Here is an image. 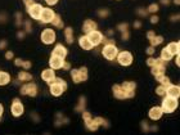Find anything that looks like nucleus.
<instances>
[{"label": "nucleus", "mask_w": 180, "mask_h": 135, "mask_svg": "<svg viewBox=\"0 0 180 135\" xmlns=\"http://www.w3.org/2000/svg\"><path fill=\"white\" fill-rule=\"evenodd\" d=\"M79 44H80V47L82 48V49H85V50H90V49L93 48V44H91V42L89 41V39H87L86 36L80 37Z\"/></svg>", "instance_id": "obj_18"}, {"label": "nucleus", "mask_w": 180, "mask_h": 135, "mask_svg": "<svg viewBox=\"0 0 180 135\" xmlns=\"http://www.w3.org/2000/svg\"><path fill=\"white\" fill-rule=\"evenodd\" d=\"M53 55H55V57H59V58H65V57L67 55V49L65 47H62L61 44L57 45V47L54 48V50H53Z\"/></svg>", "instance_id": "obj_16"}, {"label": "nucleus", "mask_w": 180, "mask_h": 135, "mask_svg": "<svg viewBox=\"0 0 180 135\" xmlns=\"http://www.w3.org/2000/svg\"><path fill=\"white\" fill-rule=\"evenodd\" d=\"M71 77H72V79H73V81H75L76 84L81 83L80 75H79V70H72V71H71Z\"/></svg>", "instance_id": "obj_25"}, {"label": "nucleus", "mask_w": 180, "mask_h": 135, "mask_svg": "<svg viewBox=\"0 0 180 135\" xmlns=\"http://www.w3.org/2000/svg\"><path fill=\"white\" fill-rule=\"evenodd\" d=\"M4 47H5V42H4V41H3V42H1V44H0V48H4Z\"/></svg>", "instance_id": "obj_43"}, {"label": "nucleus", "mask_w": 180, "mask_h": 135, "mask_svg": "<svg viewBox=\"0 0 180 135\" xmlns=\"http://www.w3.org/2000/svg\"><path fill=\"white\" fill-rule=\"evenodd\" d=\"M63 91H65V89L62 88V85H59L58 83H53L50 84V93L53 94V95H55V97H58V95H61Z\"/></svg>", "instance_id": "obj_14"}, {"label": "nucleus", "mask_w": 180, "mask_h": 135, "mask_svg": "<svg viewBox=\"0 0 180 135\" xmlns=\"http://www.w3.org/2000/svg\"><path fill=\"white\" fill-rule=\"evenodd\" d=\"M117 52H118L117 48H116L113 44H107L103 48V55L107 59H109V61H112V59H115L116 57H117V54H118Z\"/></svg>", "instance_id": "obj_2"}, {"label": "nucleus", "mask_w": 180, "mask_h": 135, "mask_svg": "<svg viewBox=\"0 0 180 135\" xmlns=\"http://www.w3.org/2000/svg\"><path fill=\"white\" fill-rule=\"evenodd\" d=\"M156 77H157V80L162 84V86H164V88H167L169 85H170V80H169L167 77L165 76V73H164V75H157Z\"/></svg>", "instance_id": "obj_21"}, {"label": "nucleus", "mask_w": 180, "mask_h": 135, "mask_svg": "<svg viewBox=\"0 0 180 135\" xmlns=\"http://www.w3.org/2000/svg\"><path fill=\"white\" fill-rule=\"evenodd\" d=\"M79 75H80V79L81 81H85L87 79V70L85 68V67H82V68L79 70Z\"/></svg>", "instance_id": "obj_29"}, {"label": "nucleus", "mask_w": 180, "mask_h": 135, "mask_svg": "<svg viewBox=\"0 0 180 135\" xmlns=\"http://www.w3.org/2000/svg\"><path fill=\"white\" fill-rule=\"evenodd\" d=\"M54 12H53L52 9H49V8H45L43 9V12H41V16H40V19H41V22H44V23H48V22H52L53 18H54Z\"/></svg>", "instance_id": "obj_9"}, {"label": "nucleus", "mask_w": 180, "mask_h": 135, "mask_svg": "<svg viewBox=\"0 0 180 135\" xmlns=\"http://www.w3.org/2000/svg\"><path fill=\"white\" fill-rule=\"evenodd\" d=\"M162 3H164V4H167V0H162Z\"/></svg>", "instance_id": "obj_46"}, {"label": "nucleus", "mask_w": 180, "mask_h": 135, "mask_svg": "<svg viewBox=\"0 0 180 135\" xmlns=\"http://www.w3.org/2000/svg\"><path fill=\"white\" fill-rule=\"evenodd\" d=\"M63 68H70V65H68V63H63Z\"/></svg>", "instance_id": "obj_41"}, {"label": "nucleus", "mask_w": 180, "mask_h": 135, "mask_svg": "<svg viewBox=\"0 0 180 135\" xmlns=\"http://www.w3.org/2000/svg\"><path fill=\"white\" fill-rule=\"evenodd\" d=\"M148 10H149V12H152V13H156L157 10H158V5L157 4H151L149 8H148Z\"/></svg>", "instance_id": "obj_31"}, {"label": "nucleus", "mask_w": 180, "mask_h": 135, "mask_svg": "<svg viewBox=\"0 0 180 135\" xmlns=\"http://www.w3.org/2000/svg\"><path fill=\"white\" fill-rule=\"evenodd\" d=\"M153 52H154V48H153V47H149V48L147 49V53H148V54H153Z\"/></svg>", "instance_id": "obj_36"}, {"label": "nucleus", "mask_w": 180, "mask_h": 135, "mask_svg": "<svg viewBox=\"0 0 180 135\" xmlns=\"http://www.w3.org/2000/svg\"><path fill=\"white\" fill-rule=\"evenodd\" d=\"M5 57H6V59H12V58H13V53H12V52H6Z\"/></svg>", "instance_id": "obj_34"}, {"label": "nucleus", "mask_w": 180, "mask_h": 135, "mask_svg": "<svg viewBox=\"0 0 180 135\" xmlns=\"http://www.w3.org/2000/svg\"><path fill=\"white\" fill-rule=\"evenodd\" d=\"M16 66H22V61L21 59H16Z\"/></svg>", "instance_id": "obj_40"}, {"label": "nucleus", "mask_w": 180, "mask_h": 135, "mask_svg": "<svg viewBox=\"0 0 180 135\" xmlns=\"http://www.w3.org/2000/svg\"><path fill=\"white\" fill-rule=\"evenodd\" d=\"M156 91H157L158 95H164V94H166V88H164V86L161 85V86H158V88L156 89Z\"/></svg>", "instance_id": "obj_30"}, {"label": "nucleus", "mask_w": 180, "mask_h": 135, "mask_svg": "<svg viewBox=\"0 0 180 135\" xmlns=\"http://www.w3.org/2000/svg\"><path fill=\"white\" fill-rule=\"evenodd\" d=\"M172 58V54L170 52L167 50V49H164L161 53V59L162 61H165V62H167V61H170V59Z\"/></svg>", "instance_id": "obj_23"}, {"label": "nucleus", "mask_w": 180, "mask_h": 135, "mask_svg": "<svg viewBox=\"0 0 180 135\" xmlns=\"http://www.w3.org/2000/svg\"><path fill=\"white\" fill-rule=\"evenodd\" d=\"M166 94L169 95V97H171V98H176L178 99L179 98V95H180V89L178 85H169L167 89H166Z\"/></svg>", "instance_id": "obj_10"}, {"label": "nucleus", "mask_w": 180, "mask_h": 135, "mask_svg": "<svg viewBox=\"0 0 180 135\" xmlns=\"http://www.w3.org/2000/svg\"><path fill=\"white\" fill-rule=\"evenodd\" d=\"M162 40H164V39H162V36H156V35H154V36L151 39V44H152V47H156V45L161 44Z\"/></svg>", "instance_id": "obj_28"}, {"label": "nucleus", "mask_w": 180, "mask_h": 135, "mask_svg": "<svg viewBox=\"0 0 180 135\" xmlns=\"http://www.w3.org/2000/svg\"><path fill=\"white\" fill-rule=\"evenodd\" d=\"M12 113L14 117H19L23 113V106L21 104L19 99L16 98L14 101H13V104H12Z\"/></svg>", "instance_id": "obj_8"}, {"label": "nucleus", "mask_w": 180, "mask_h": 135, "mask_svg": "<svg viewBox=\"0 0 180 135\" xmlns=\"http://www.w3.org/2000/svg\"><path fill=\"white\" fill-rule=\"evenodd\" d=\"M113 93H115V95L118 99L128 98V93H126V90L121 86V85H115V86H113Z\"/></svg>", "instance_id": "obj_12"}, {"label": "nucleus", "mask_w": 180, "mask_h": 135, "mask_svg": "<svg viewBox=\"0 0 180 135\" xmlns=\"http://www.w3.org/2000/svg\"><path fill=\"white\" fill-rule=\"evenodd\" d=\"M121 86L125 89L126 90V93H128V98H131V97H134V90H135V86L136 85L134 84V83H130V81H126V83H123Z\"/></svg>", "instance_id": "obj_11"}, {"label": "nucleus", "mask_w": 180, "mask_h": 135, "mask_svg": "<svg viewBox=\"0 0 180 135\" xmlns=\"http://www.w3.org/2000/svg\"><path fill=\"white\" fill-rule=\"evenodd\" d=\"M41 79H43L44 81H47V83L50 84L53 80L55 79V73L53 70H45L43 73H41Z\"/></svg>", "instance_id": "obj_15"}, {"label": "nucleus", "mask_w": 180, "mask_h": 135, "mask_svg": "<svg viewBox=\"0 0 180 135\" xmlns=\"http://www.w3.org/2000/svg\"><path fill=\"white\" fill-rule=\"evenodd\" d=\"M176 65H178V66L180 65V63H179V55H178V57H176Z\"/></svg>", "instance_id": "obj_44"}, {"label": "nucleus", "mask_w": 180, "mask_h": 135, "mask_svg": "<svg viewBox=\"0 0 180 135\" xmlns=\"http://www.w3.org/2000/svg\"><path fill=\"white\" fill-rule=\"evenodd\" d=\"M148 66H152V67H153L154 66V63H156V59H154V58H149V59H148Z\"/></svg>", "instance_id": "obj_33"}, {"label": "nucleus", "mask_w": 180, "mask_h": 135, "mask_svg": "<svg viewBox=\"0 0 180 135\" xmlns=\"http://www.w3.org/2000/svg\"><path fill=\"white\" fill-rule=\"evenodd\" d=\"M18 79L22 80V81H30L31 79H32V76H31L30 73H27V72H19Z\"/></svg>", "instance_id": "obj_27"}, {"label": "nucleus", "mask_w": 180, "mask_h": 135, "mask_svg": "<svg viewBox=\"0 0 180 135\" xmlns=\"http://www.w3.org/2000/svg\"><path fill=\"white\" fill-rule=\"evenodd\" d=\"M87 39H89V41L93 44V47H95V45L100 44L102 40H103V36H102V34L99 32V31H90V32H87Z\"/></svg>", "instance_id": "obj_4"}, {"label": "nucleus", "mask_w": 180, "mask_h": 135, "mask_svg": "<svg viewBox=\"0 0 180 135\" xmlns=\"http://www.w3.org/2000/svg\"><path fill=\"white\" fill-rule=\"evenodd\" d=\"M151 22H152V23H157V22H158V18H157V17H152V18H151Z\"/></svg>", "instance_id": "obj_38"}, {"label": "nucleus", "mask_w": 180, "mask_h": 135, "mask_svg": "<svg viewBox=\"0 0 180 135\" xmlns=\"http://www.w3.org/2000/svg\"><path fill=\"white\" fill-rule=\"evenodd\" d=\"M84 31L85 32H90V31H94L95 28H97V23L93 22V21H86L85 23H84Z\"/></svg>", "instance_id": "obj_19"}, {"label": "nucleus", "mask_w": 180, "mask_h": 135, "mask_svg": "<svg viewBox=\"0 0 180 135\" xmlns=\"http://www.w3.org/2000/svg\"><path fill=\"white\" fill-rule=\"evenodd\" d=\"M52 23L54 24L55 27H58V28H62L63 27V22L61 21V17H59V16H54V18H53Z\"/></svg>", "instance_id": "obj_26"}, {"label": "nucleus", "mask_w": 180, "mask_h": 135, "mask_svg": "<svg viewBox=\"0 0 180 135\" xmlns=\"http://www.w3.org/2000/svg\"><path fill=\"white\" fill-rule=\"evenodd\" d=\"M22 66L24 68H29V67H31V62H22Z\"/></svg>", "instance_id": "obj_35"}, {"label": "nucleus", "mask_w": 180, "mask_h": 135, "mask_svg": "<svg viewBox=\"0 0 180 135\" xmlns=\"http://www.w3.org/2000/svg\"><path fill=\"white\" fill-rule=\"evenodd\" d=\"M117 59H118L120 65L129 66V65H131V62H133V55L130 54L129 52H121L120 54H117Z\"/></svg>", "instance_id": "obj_5"}, {"label": "nucleus", "mask_w": 180, "mask_h": 135, "mask_svg": "<svg viewBox=\"0 0 180 135\" xmlns=\"http://www.w3.org/2000/svg\"><path fill=\"white\" fill-rule=\"evenodd\" d=\"M162 113H164V111H162L161 107H154L149 111V117L152 120H158V118H161Z\"/></svg>", "instance_id": "obj_17"}, {"label": "nucleus", "mask_w": 180, "mask_h": 135, "mask_svg": "<svg viewBox=\"0 0 180 135\" xmlns=\"http://www.w3.org/2000/svg\"><path fill=\"white\" fill-rule=\"evenodd\" d=\"M21 93L24 95H31V97H35L37 94V86L34 83H29L26 85H23L22 89H21Z\"/></svg>", "instance_id": "obj_6"}, {"label": "nucleus", "mask_w": 180, "mask_h": 135, "mask_svg": "<svg viewBox=\"0 0 180 135\" xmlns=\"http://www.w3.org/2000/svg\"><path fill=\"white\" fill-rule=\"evenodd\" d=\"M10 81V76L6 72H0V85H6Z\"/></svg>", "instance_id": "obj_22"}, {"label": "nucleus", "mask_w": 180, "mask_h": 135, "mask_svg": "<svg viewBox=\"0 0 180 135\" xmlns=\"http://www.w3.org/2000/svg\"><path fill=\"white\" fill-rule=\"evenodd\" d=\"M57 1H58V0H47V3H48L49 5H54Z\"/></svg>", "instance_id": "obj_37"}, {"label": "nucleus", "mask_w": 180, "mask_h": 135, "mask_svg": "<svg viewBox=\"0 0 180 135\" xmlns=\"http://www.w3.org/2000/svg\"><path fill=\"white\" fill-rule=\"evenodd\" d=\"M65 32H66V39H67V42H68V44H71V42L73 41V34H72V28L67 27Z\"/></svg>", "instance_id": "obj_24"}, {"label": "nucleus", "mask_w": 180, "mask_h": 135, "mask_svg": "<svg viewBox=\"0 0 180 135\" xmlns=\"http://www.w3.org/2000/svg\"><path fill=\"white\" fill-rule=\"evenodd\" d=\"M50 67L53 70H58V68H62L63 67V59L62 58H59V57H55V55H53L52 58H50Z\"/></svg>", "instance_id": "obj_13"}, {"label": "nucleus", "mask_w": 180, "mask_h": 135, "mask_svg": "<svg viewBox=\"0 0 180 135\" xmlns=\"http://www.w3.org/2000/svg\"><path fill=\"white\" fill-rule=\"evenodd\" d=\"M3 111H4V109H3V106H1V104H0V116H1V115H3Z\"/></svg>", "instance_id": "obj_42"}, {"label": "nucleus", "mask_w": 180, "mask_h": 135, "mask_svg": "<svg viewBox=\"0 0 180 135\" xmlns=\"http://www.w3.org/2000/svg\"><path fill=\"white\" fill-rule=\"evenodd\" d=\"M23 3H24V5L27 6V9L30 8V6H32L35 3H34V0H23Z\"/></svg>", "instance_id": "obj_32"}, {"label": "nucleus", "mask_w": 180, "mask_h": 135, "mask_svg": "<svg viewBox=\"0 0 180 135\" xmlns=\"http://www.w3.org/2000/svg\"><path fill=\"white\" fill-rule=\"evenodd\" d=\"M118 27L121 28V30H125V31H126V28H128V24H126V23H125V24H120Z\"/></svg>", "instance_id": "obj_39"}, {"label": "nucleus", "mask_w": 180, "mask_h": 135, "mask_svg": "<svg viewBox=\"0 0 180 135\" xmlns=\"http://www.w3.org/2000/svg\"><path fill=\"white\" fill-rule=\"evenodd\" d=\"M135 27H140V22H136L135 23Z\"/></svg>", "instance_id": "obj_45"}, {"label": "nucleus", "mask_w": 180, "mask_h": 135, "mask_svg": "<svg viewBox=\"0 0 180 135\" xmlns=\"http://www.w3.org/2000/svg\"><path fill=\"white\" fill-rule=\"evenodd\" d=\"M55 40V32L50 28H47V30H44V32L41 34V41L44 42V44H52V42H54Z\"/></svg>", "instance_id": "obj_3"}, {"label": "nucleus", "mask_w": 180, "mask_h": 135, "mask_svg": "<svg viewBox=\"0 0 180 135\" xmlns=\"http://www.w3.org/2000/svg\"><path fill=\"white\" fill-rule=\"evenodd\" d=\"M169 52L171 53L172 55L174 54H179V42H171V44H169V47L166 48Z\"/></svg>", "instance_id": "obj_20"}, {"label": "nucleus", "mask_w": 180, "mask_h": 135, "mask_svg": "<svg viewBox=\"0 0 180 135\" xmlns=\"http://www.w3.org/2000/svg\"><path fill=\"white\" fill-rule=\"evenodd\" d=\"M176 107H178V101H176V98H171V97H167L166 99H164V102H162V111L165 113H171L174 112Z\"/></svg>", "instance_id": "obj_1"}, {"label": "nucleus", "mask_w": 180, "mask_h": 135, "mask_svg": "<svg viewBox=\"0 0 180 135\" xmlns=\"http://www.w3.org/2000/svg\"><path fill=\"white\" fill-rule=\"evenodd\" d=\"M43 6L40 4H34L32 6H30L29 8V14L32 18L35 19H40V16H41V12H43Z\"/></svg>", "instance_id": "obj_7"}]
</instances>
